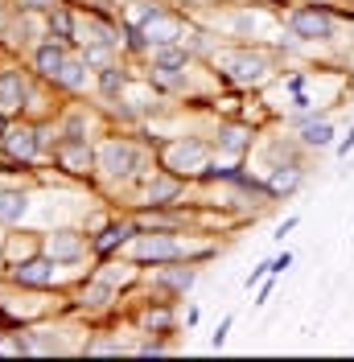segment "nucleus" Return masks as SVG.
Segmentation results:
<instances>
[{"label":"nucleus","instance_id":"f3484780","mask_svg":"<svg viewBox=\"0 0 354 362\" xmlns=\"http://www.w3.org/2000/svg\"><path fill=\"white\" fill-rule=\"evenodd\" d=\"M301 140H305L309 148H326V144L333 140V124H330V119H313V124H305Z\"/></svg>","mask_w":354,"mask_h":362},{"label":"nucleus","instance_id":"bb28decb","mask_svg":"<svg viewBox=\"0 0 354 362\" xmlns=\"http://www.w3.org/2000/svg\"><path fill=\"white\" fill-rule=\"evenodd\" d=\"M87 354H120V341H91Z\"/></svg>","mask_w":354,"mask_h":362},{"label":"nucleus","instance_id":"5701e85b","mask_svg":"<svg viewBox=\"0 0 354 362\" xmlns=\"http://www.w3.org/2000/svg\"><path fill=\"white\" fill-rule=\"evenodd\" d=\"M132 276H136L132 264H108V268L99 272V280H108V284H128Z\"/></svg>","mask_w":354,"mask_h":362},{"label":"nucleus","instance_id":"473e14b6","mask_svg":"<svg viewBox=\"0 0 354 362\" xmlns=\"http://www.w3.org/2000/svg\"><path fill=\"white\" fill-rule=\"evenodd\" d=\"M0 112H4V103H0Z\"/></svg>","mask_w":354,"mask_h":362},{"label":"nucleus","instance_id":"4be33fe9","mask_svg":"<svg viewBox=\"0 0 354 362\" xmlns=\"http://www.w3.org/2000/svg\"><path fill=\"white\" fill-rule=\"evenodd\" d=\"M99 87H103V95H111V99H115L120 90L128 87V78L120 74V66H103V70H99Z\"/></svg>","mask_w":354,"mask_h":362},{"label":"nucleus","instance_id":"c756f323","mask_svg":"<svg viewBox=\"0 0 354 362\" xmlns=\"http://www.w3.org/2000/svg\"><path fill=\"white\" fill-rule=\"evenodd\" d=\"M354 153V124H350V132H346V140L338 144V157H350Z\"/></svg>","mask_w":354,"mask_h":362},{"label":"nucleus","instance_id":"a211bd4d","mask_svg":"<svg viewBox=\"0 0 354 362\" xmlns=\"http://www.w3.org/2000/svg\"><path fill=\"white\" fill-rule=\"evenodd\" d=\"M297 185H301V169L288 165V169H276V173L268 177V194H292Z\"/></svg>","mask_w":354,"mask_h":362},{"label":"nucleus","instance_id":"f8f14e48","mask_svg":"<svg viewBox=\"0 0 354 362\" xmlns=\"http://www.w3.org/2000/svg\"><path fill=\"white\" fill-rule=\"evenodd\" d=\"M87 70H91L87 58H67V66H62V74H58V83L70 87V90H87V83H91Z\"/></svg>","mask_w":354,"mask_h":362},{"label":"nucleus","instance_id":"2eb2a0df","mask_svg":"<svg viewBox=\"0 0 354 362\" xmlns=\"http://www.w3.org/2000/svg\"><path fill=\"white\" fill-rule=\"evenodd\" d=\"M190 62L185 49H173V45H153V70H177Z\"/></svg>","mask_w":354,"mask_h":362},{"label":"nucleus","instance_id":"cd10ccee","mask_svg":"<svg viewBox=\"0 0 354 362\" xmlns=\"http://www.w3.org/2000/svg\"><path fill=\"white\" fill-rule=\"evenodd\" d=\"M285 268H292V251H285V255H276V259H272V276H280Z\"/></svg>","mask_w":354,"mask_h":362},{"label":"nucleus","instance_id":"412c9836","mask_svg":"<svg viewBox=\"0 0 354 362\" xmlns=\"http://www.w3.org/2000/svg\"><path fill=\"white\" fill-rule=\"evenodd\" d=\"M128 239H132V226L120 223V226H108V230H103V235L95 239V247H99V251H111L115 243H128Z\"/></svg>","mask_w":354,"mask_h":362},{"label":"nucleus","instance_id":"aec40b11","mask_svg":"<svg viewBox=\"0 0 354 362\" xmlns=\"http://www.w3.org/2000/svg\"><path fill=\"white\" fill-rule=\"evenodd\" d=\"M219 144L227 148V153H244L247 144H251V132H247V128H222Z\"/></svg>","mask_w":354,"mask_h":362},{"label":"nucleus","instance_id":"ddd939ff","mask_svg":"<svg viewBox=\"0 0 354 362\" xmlns=\"http://www.w3.org/2000/svg\"><path fill=\"white\" fill-rule=\"evenodd\" d=\"M62 165H67L70 173H87L91 165H95V153H91L83 140H74L70 148H62Z\"/></svg>","mask_w":354,"mask_h":362},{"label":"nucleus","instance_id":"20e7f679","mask_svg":"<svg viewBox=\"0 0 354 362\" xmlns=\"http://www.w3.org/2000/svg\"><path fill=\"white\" fill-rule=\"evenodd\" d=\"M165 165L173 169V173H206L210 169V148L194 140V136H185V140H173L169 148H165Z\"/></svg>","mask_w":354,"mask_h":362},{"label":"nucleus","instance_id":"b1692460","mask_svg":"<svg viewBox=\"0 0 354 362\" xmlns=\"http://www.w3.org/2000/svg\"><path fill=\"white\" fill-rule=\"evenodd\" d=\"M111 300V284L108 280H95L91 288H83V305H108Z\"/></svg>","mask_w":354,"mask_h":362},{"label":"nucleus","instance_id":"1a4fd4ad","mask_svg":"<svg viewBox=\"0 0 354 362\" xmlns=\"http://www.w3.org/2000/svg\"><path fill=\"white\" fill-rule=\"evenodd\" d=\"M67 49L62 45H54V42H45V45H38V54H33V66L42 70L45 78H58L62 74V66H67Z\"/></svg>","mask_w":354,"mask_h":362},{"label":"nucleus","instance_id":"c85d7f7f","mask_svg":"<svg viewBox=\"0 0 354 362\" xmlns=\"http://www.w3.org/2000/svg\"><path fill=\"white\" fill-rule=\"evenodd\" d=\"M297 226H301V218H297V214H292V218H285V223L276 226V239H285L288 230H297Z\"/></svg>","mask_w":354,"mask_h":362},{"label":"nucleus","instance_id":"0eeeda50","mask_svg":"<svg viewBox=\"0 0 354 362\" xmlns=\"http://www.w3.org/2000/svg\"><path fill=\"white\" fill-rule=\"evenodd\" d=\"M87 251V243L74 235V230H54L50 239H45V255L50 259H79Z\"/></svg>","mask_w":354,"mask_h":362},{"label":"nucleus","instance_id":"7ed1b4c3","mask_svg":"<svg viewBox=\"0 0 354 362\" xmlns=\"http://www.w3.org/2000/svg\"><path fill=\"white\" fill-rule=\"evenodd\" d=\"M95 165H99L108 177H128V173H136V169L144 165V157H140V148L128 144V140H108V144L95 153Z\"/></svg>","mask_w":354,"mask_h":362},{"label":"nucleus","instance_id":"7c9ffc66","mask_svg":"<svg viewBox=\"0 0 354 362\" xmlns=\"http://www.w3.org/2000/svg\"><path fill=\"white\" fill-rule=\"evenodd\" d=\"M21 350H25V341H13V338L0 341V354H21Z\"/></svg>","mask_w":354,"mask_h":362},{"label":"nucleus","instance_id":"4468645a","mask_svg":"<svg viewBox=\"0 0 354 362\" xmlns=\"http://www.w3.org/2000/svg\"><path fill=\"white\" fill-rule=\"evenodd\" d=\"M153 280H156V284H165V288H177V293H185V288L198 280V272H194V268H161Z\"/></svg>","mask_w":354,"mask_h":362},{"label":"nucleus","instance_id":"393cba45","mask_svg":"<svg viewBox=\"0 0 354 362\" xmlns=\"http://www.w3.org/2000/svg\"><path fill=\"white\" fill-rule=\"evenodd\" d=\"M231 325H235V317H222L219 334H215V338H210V346H215V350H222V341H227V334H231Z\"/></svg>","mask_w":354,"mask_h":362},{"label":"nucleus","instance_id":"6ab92c4d","mask_svg":"<svg viewBox=\"0 0 354 362\" xmlns=\"http://www.w3.org/2000/svg\"><path fill=\"white\" fill-rule=\"evenodd\" d=\"M21 214H25V198H21V194L0 189V218H4V223H17Z\"/></svg>","mask_w":354,"mask_h":362},{"label":"nucleus","instance_id":"9d476101","mask_svg":"<svg viewBox=\"0 0 354 362\" xmlns=\"http://www.w3.org/2000/svg\"><path fill=\"white\" fill-rule=\"evenodd\" d=\"M38 132L33 128H8L4 132V148L13 153V157H21V160H29V157H38Z\"/></svg>","mask_w":354,"mask_h":362},{"label":"nucleus","instance_id":"a878e982","mask_svg":"<svg viewBox=\"0 0 354 362\" xmlns=\"http://www.w3.org/2000/svg\"><path fill=\"white\" fill-rule=\"evenodd\" d=\"M21 4L29 13H54V8H58V0H21Z\"/></svg>","mask_w":354,"mask_h":362},{"label":"nucleus","instance_id":"dca6fc26","mask_svg":"<svg viewBox=\"0 0 354 362\" xmlns=\"http://www.w3.org/2000/svg\"><path fill=\"white\" fill-rule=\"evenodd\" d=\"M144 198H149V206H165L177 198V181L173 177H153L149 181V189H144Z\"/></svg>","mask_w":354,"mask_h":362},{"label":"nucleus","instance_id":"f03ea898","mask_svg":"<svg viewBox=\"0 0 354 362\" xmlns=\"http://www.w3.org/2000/svg\"><path fill=\"white\" fill-rule=\"evenodd\" d=\"M206 255L210 247H202V243H185V239H173V235H136L132 239V259H177V255Z\"/></svg>","mask_w":354,"mask_h":362},{"label":"nucleus","instance_id":"423d86ee","mask_svg":"<svg viewBox=\"0 0 354 362\" xmlns=\"http://www.w3.org/2000/svg\"><path fill=\"white\" fill-rule=\"evenodd\" d=\"M140 33H144V42H149V45H173V42H181L185 25H181V17H173V13H161V8H156L153 17L140 25Z\"/></svg>","mask_w":354,"mask_h":362},{"label":"nucleus","instance_id":"39448f33","mask_svg":"<svg viewBox=\"0 0 354 362\" xmlns=\"http://www.w3.org/2000/svg\"><path fill=\"white\" fill-rule=\"evenodd\" d=\"M288 29H292L297 37H305V42H330L333 17L326 8H317V4H305V8H297V13L288 17Z\"/></svg>","mask_w":354,"mask_h":362},{"label":"nucleus","instance_id":"6e6552de","mask_svg":"<svg viewBox=\"0 0 354 362\" xmlns=\"http://www.w3.org/2000/svg\"><path fill=\"white\" fill-rule=\"evenodd\" d=\"M13 280H17V284H33V288H42V284L54 280V259H25V264L13 268Z\"/></svg>","mask_w":354,"mask_h":362},{"label":"nucleus","instance_id":"f257e3e1","mask_svg":"<svg viewBox=\"0 0 354 362\" xmlns=\"http://www.w3.org/2000/svg\"><path fill=\"white\" fill-rule=\"evenodd\" d=\"M215 62L235 83H244V87H260V83H268V74H272V62H268V54H260V49H222V54H215Z\"/></svg>","mask_w":354,"mask_h":362},{"label":"nucleus","instance_id":"2f4dec72","mask_svg":"<svg viewBox=\"0 0 354 362\" xmlns=\"http://www.w3.org/2000/svg\"><path fill=\"white\" fill-rule=\"evenodd\" d=\"M272 288H276V284H272V280H268L264 288H260V296H256V305H268V296H272Z\"/></svg>","mask_w":354,"mask_h":362},{"label":"nucleus","instance_id":"9b49d317","mask_svg":"<svg viewBox=\"0 0 354 362\" xmlns=\"http://www.w3.org/2000/svg\"><path fill=\"white\" fill-rule=\"evenodd\" d=\"M25 95H29V87H25L21 70H0V103H4V112L21 107Z\"/></svg>","mask_w":354,"mask_h":362}]
</instances>
